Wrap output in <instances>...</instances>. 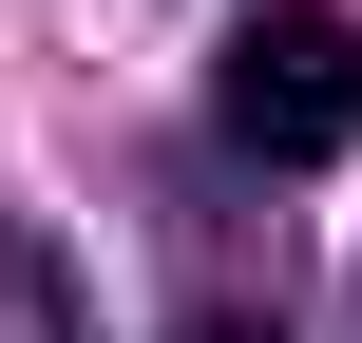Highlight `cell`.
Instances as JSON below:
<instances>
[{
	"label": "cell",
	"instance_id": "cell-2",
	"mask_svg": "<svg viewBox=\"0 0 362 343\" xmlns=\"http://www.w3.org/2000/svg\"><path fill=\"white\" fill-rule=\"evenodd\" d=\"M191 343H286V325H248V306H191Z\"/></svg>",
	"mask_w": 362,
	"mask_h": 343
},
{
	"label": "cell",
	"instance_id": "cell-1",
	"mask_svg": "<svg viewBox=\"0 0 362 343\" xmlns=\"http://www.w3.org/2000/svg\"><path fill=\"white\" fill-rule=\"evenodd\" d=\"M210 153L229 172H325V153H362V0H248L210 38Z\"/></svg>",
	"mask_w": 362,
	"mask_h": 343
}]
</instances>
